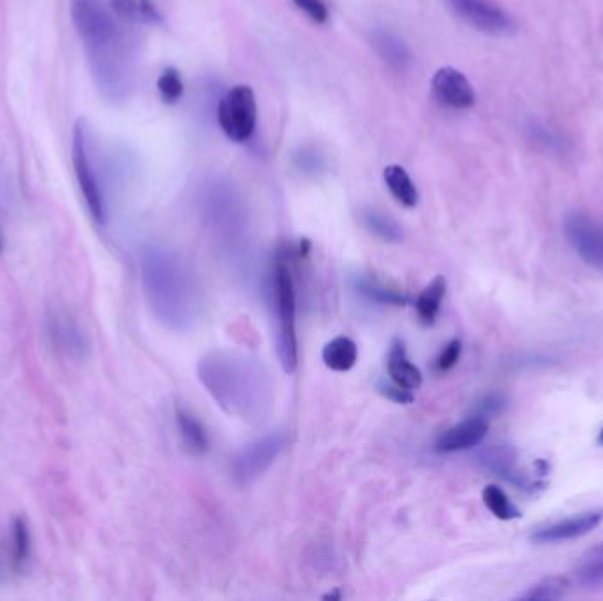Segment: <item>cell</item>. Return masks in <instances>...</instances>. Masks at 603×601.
Masks as SVG:
<instances>
[{
  "mask_svg": "<svg viewBox=\"0 0 603 601\" xmlns=\"http://www.w3.org/2000/svg\"><path fill=\"white\" fill-rule=\"evenodd\" d=\"M71 18L99 87L106 96H122L129 78L126 39L105 0H71Z\"/></svg>",
  "mask_w": 603,
  "mask_h": 601,
  "instance_id": "6da1fadb",
  "label": "cell"
},
{
  "mask_svg": "<svg viewBox=\"0 0 603 601\" xmlns=\"http://www.w3.org/2000/svg\"><path fill=\"white\" fill-rule=\"evenodd\" d=\"M145 297L157 320L172 330L191 327L198 311L193 277L175 254L149 247L142 256Z\"/></svg>",
  "mask_w": 603,
  "mask_h": 601,
  "instance_id": "7a4b0ae2",
  "label": "cell"
},
{
  "mask_svg": "<svg viewBox=\"0 0 603 601\" xmlns=\"http://www.w3.org/2000/svg\"><path fill=\"white\" fill-rule=\"evenodd\" d=\"M201 383L230 415L254 418L268 406L270 386L258 364L228 351L201 358Z\"/></svg>",
  "mask_w": 603,
  "mask_h": 601,
  "instance_id": "3957f363",
  "label": "cell"
},
{
  "mask_svg": "<svg viewBox=\"0 0 603 601\" xmlns=\"http://www.w3.org/2000/svg\"><path fill=\"white\" fill-rule=\"evenodd\" d=\"M288 260H290L288 251L284 247H279L274 258L272 277H270V297L276 309L277 355L284 371L291 374L297 369L298 364L297 330H295L297 300H295V284H293Z\"/></svg>",
  "mask_w": 603,
  "mask_h": 601,
  "instance_id": "277c9868",
  "label": "cell"
},
{
  "mask_svg": "<svg viewBox=\"0 0 603 601\" xmlns=\"http://www.w3.org/2000/svg\"><path fill=\"white\" fill-rule=\"evenodd\" d=\"M73 166H75L76 180L82 191L90 216L97 224L106 223V205L103 187L97 177L96 166L92 161L90 150L89 131L85 120L80 119L73 129Z\"/></svg>",
  "mask_w": 603,
  "mask_h": 601,
  "instance_id": "5b68a950",
  "label": "cell"
},
{
  "mask_svg": "<svg viewBox=\"0 0 603 601\" xmlns=\"http://www.w3.org/2000/svg\"><path fill=\"white\" fill-rule=\"evenodd\" d=\"M219 126L223 133L235 143H246L251 140L256 129V99L251 87L237 85L226 92L219 103L217 112Z\"/></svg>",
  "mask_w": 603,
  "mask_h": 601,
  "instance_id": "8992f818",
  "label": "cell"
},
{
  "mask_svg": "<svg viewBox=\"0 0 603 601\" xmlns=\"http://www.w3.org/2000/svg\"><path fill=\"white\" fill-rule=\"evenodd\" d=\"M284 446H286L284 432H272L247 445L231 464V473L235 482L239 485H251L256 482L276 462Z\"/></svg>",
  "mask_w": 603,
  "mask_h": 601,
  "instance_id": "52a82bcc",
  "label": "cell"
},
{
  "mask_svg": "<svg viewBox=\"0 0 603 601\" xmlns=\"http://www.w3.org/2000/svg\"><path fill=\"white\" fill-rule=\"evenodd\" d=\"M447 4L462 22L489 36L505 38L517 29L514 18L491 0H447Z\"/></svg>",
  "mask_w": 603,
  "mask_h": 601,
  "instance_id": "ba28073f",
  "label": "cell"
},
{
  "mask_svg": "<svg viewBox=\"0 0 603 601\" xmlns=\"http://www.w3.org/2000/svg\"><path fill=\"white\" fill-rule=\"evenodd\" d=\"M565 235L581 260L603 272V226L584 212H570L565 217Z\"/></svg>",
  "mask_w": 603,
  "mask_h": 601,
  "instance_id": "9c48e42d",
  "label": "cell"
},
{
  "mask_svg": "<svg viewBox=\"0 0 603 601\" xmlns=\"http://www.w3.org/2000/svg\"><path fill=\"white\" fill-rule=\"evenodd\" d=\"M46 337L52 348L69 360H83L89 355L87 335L67 312L53 311L46 316Z\"/></svg>",
  "mask_w": 603,
  "mask_h": 601,
  "instance_id": "30bf717a",
  "label": "cell"
},
{
  "mask_svg": "<svg viewBox=\"0 0 603 601\" xmlns=\"http://www.w3.org/2000/svg\"><path fill=\"white\" fill-rule=\"evenodd\" d=\"M432 94L438 103L452 110H468L477 103V94L468 78L455 67H441L432 76Z\"/></svg>",
  "mask_w": 603,
  "mask_h": 601,
  "instance_id": "8fae6325",
  "label": "cell"
},
{
  "mask_svg": "<svg viewBox=\"0 0 603 601\" xmlns=\"http://www.w3.org/2000/svg\"><path fill=\"white\" fill-rule=\"evenodd\" d=\"M602 520V508L588 510V512H582L579 515H572L568 519L552 522V524L542 527V529H536L535 533L529 536V540L538 543V545L575 540V538L589 535L593 529L602 524Z\"/></svg>",
  "mask_w": 603,
  "mask_h": 601,
  "instance_id": "7c38bea8",
  "label": "cell"
},
{
  "mask_svg": "<svg viewBox=\"0 0 603 601\" xmlns=\"http://www.w3.org/2000/svg\"><path fill=\"white\" fill-rule=\"evenodd\" d=\"M489 432V418L475 415L450 427L441 434L436 450L443 453L461 452L473 446H478L484 441Z\"/></svg>",
  "mask_w": 603,
  "mask_h": 601,
  "instance_id": "4fadbf2b",
  "label": "cell"
},
{
  "mask_svg": "<svg viewBox=\"0 0 603 601\" xmlns=\"http://www.w3.org/2000/svg\"><path fill=\"white\" fill-rule=\"evenodd\" d=\"M478 462L487 471L503 480L519 485L522 489L528 487V478L517 469V450L510 445H494L480 450L477 455Z\"/></svg>",
  "mask_w": 603,
  "mask_h": 601,
  "instance_id": "5bb4252c",
  "label": "cell"
},
{
  "mask_svg": "<svg viewBox=\"0 0 603 601\" xmlns=\"http://www.w3.org/2000/svg\"><path fill=\"white\" fill-rule=\"evenodd\" d=\"M387 365L388 376L397 385L404 386L408 390H417L422 385L424 376L417 365L411 364L408 353H406V346L401 339H394V342L390 344Z\"/></svg>",
  "mask_w": 603,
  "mask_h": 601,
  "instance_id": "9a60e30c",
  "label": "cell"
},
{
  "mask_svg": "<svg viewBox=\"0 0 603 601\" xmlns=\"http://www.w3.org/2000/svg\"><path fill=\"white\" fill-rule=\"evenodd\" d=\"M373 43L381 59L395 71H406L411 64L410 48L404 45L402 39L397 38L394 32L387 29L374 30Z\"/></svg>",
  "mask_w": 603,
  "mask_h": 601,
  "instance_id": "2e32d148",
  "label": "cell"
},
{
  "mask_svg": "<svg viewBox=\"0 0 603 601\" xmlns=\"http://www.w3.org/2000/svg\"><path fill=\"white\" fill-rule=\"evenodd\" d=\"M321 358L332 371H351L358 360L357 344L350 337H335L323 348Z\"/></svg>",
  "mask_w": 603,
  "mask_h": 601,
  "instance_id": "e0dca14e",
  "label": "cell"
},
{
  "mask_svg": "<svg viewBox=\"0 0 603 601\" xmlns=\"http://www.w3.org/2000/svg\"><path fill=\"white\" fill-rule=\"evenodd\" d=\"M383 179L387 182L388 191L392 193L395 200L401 203L402 207H417L418 189L413 180H411L408 171L404 170L399 164H390L383 171Z\"/></svg>",
  "mask_w": 603,
  "mask_h": 601,
  "instance_id": "ac0fdd59",
  "label": "cell"
},
{
  "mask_svg": "<svg viewBox=\"0 0 603 601\" xmlns=\"http://www.w3.org/2000/svg\"><path fill=\"white\" fill-rule=\"evenodd\" d=\"M445 293H447V279L443 275L434 277L431 284L420 293L415 307H417L418 318L424 325H432L438 318Z\"/></svg>",
  "mask_w": 603,
  "mask_h": 601,
  "instance_id": "d6986e66",
  "label": "cell"
},
{
  "mask_svg": "<svg viewBox=\"0 0 603 601\" xmlns=\"http://www.w3.org/2000/svg\"><path fill=\"white\" fill-rule=\"evenodd\" d=\"M360 219L364 223L365 228L371 231L373 235L381 238L383 242L388 244H399L402 240V228L395 223L392 217L383 214L376 208H364L360 212Z\"/></svg>",
  "mask_w": 603,
  "mask_h": 601,
  "instance_id": "ffe728a7",
  "label": "cell"
},
{
  "mask_svg": "<svg viewBox=\"0 0 603 601\" xmlns=\"http://www.w3.org/2000/svg\"><path fill=\"white\" fill-rule=\"evenodd\" d=\"M112 9L115 15L124 18L127 22L145 23V25L161 22V15L157 13L152 0H112Z\"/></svg>",
  "mask_w": 603,
  "mask_h": 601,
  "instance_id": "44dd1931",
  "label": "cell"
},
{
  "mask_svg": "<svg viewBox=\"0 0 603 601\" xmlns=\"http://www.w3.org/2000/svg\"><path fill=\"white\" fill-rule=\"evenodd\" d=\"M177 423H179L180 436H182L187 452L193 453V455H203L207 452V448H209L207 432L191 413L179 409L177 411Z\"/></svg>",
  "mask_w": 603,
  "mask_h": 601,
  "instance_id": "7402d4cb",
  "label": "cell"
},
{
  "mask_svg": "<svg viewBox=\"0 0 603 601\" xmlns=\"http://www.w3.org/2000/svg\"><path fill=\"white\" fill-rule=\"evenodd\" d=\"M575 579L582 586H602L603 584V543L589 549L575 568Z\"/></svg>",
  "mask_w": 603,
  "mask_h": 601,
  "instance_id": "603a6c76",
  "label": "cell"
},
{
  "mask_svg": "<svg viewBox=\"0 0 603 601\" xmlns=\"http://www.w3.org/2000/svg\"><path fill=\"white\" fill-rule=\"evenodd\" d=\"M357 290L364 297L378 302V304L404 305L408 304V297L402 291L395 290L392 286H387L383 282L376 281L373 277H358Z\"/></svg>",
  "mask_w": 603,
  "mask_h": 601,
  "instance_id": "cb8c5ba5",
  "label": "cell"
},
{
  "mask_svg": "<svg viewBox=\"0 0 603 601\" xmlns=\"http://www.w3.org/2000/svg\"><path fill=\"white\" fill-rule=\"evenodd\" d=\"M9 561L15 570H22L30 557V533L27 522L16 517L11 522V538H9Z\"/></svg>",
  "mask_w": 603,
  "mask_h": 601,
  "instance_id": "d4e9b609",
  "label": "cell"
},
{
  "mask_svg": "<svg viewBox=\"0 0 603 601\" xmlns=\"http://www.w3.org/2000/svg\"><path fill=\"white\" fill-rule=\"evenodd\" d=\"M570 587V579L563 575H552L547 579L540 580L538 584L529 587L528 593L519 596V600L528 601H551L559 600L565 596L566 591Z\"/></svg>",
  "mask_w": 603,
  "mask_h": 601,
  "instance_id": "484cf974",
  "label": "cell"
},
{
  "mask_svg": "<svg viewBox=\"0 0 603 601\" xmlns=\"http://www.w3.org/2000/svg\"><path fill=\"white\" fill-rule=\"evenodd\" d=\"M482 499H484L485 506L499 520H515L521 517V510L510 501V498L499 489L498 485H487L482 492Z\"/></svg>",
  "mask_w": 603,
  "mask_h": 601,
  "instance_id": "4316f807",
  "label": "cell"
},
{
  "mask_svg": "<svg viewBox=\"0 0 603 601\" xmlns=\"http://www.w3.org/2000/svg\"><path fill=\"white\" fill-rule=\"evenodd\" d=\"M157 90L163 97L164 103H177L184 94V83L180 80L179 71L173 67L164 69L163 75L157 80Z\"/></svg>",
  "mask_w": 603,
  "mask_h": 601,
  "instance_id": "83f0119b",
  "label": "cell"
},
{
  "mask_svg": "<svg viewBox=\"0 0 603 601\" xmlns=\"http://www.w3.org/2000/svg\"><path fill=\"white\" fill-rule=\"evenodd\" d=\"M462 344L459 339L448 342L445 349L441 351L440 357L436 360V371L448 372L450 369H454L459 358H461Z\"/></svg>",
  "mask_w": 603,
  "mask_h": 601,
  "instance_id": "f1b7e54d",
  "label": "cell"
},
{
  "mask_svg": "<svg viewBox=\"0 0 603 601\" xmlns=\"http://www.w3.org/2000/svg\"><path fill=\"white\" fill-rule=\"evenodd\" d=\"M300 11H304L314 23L323 25L328 22V8L323 0H293Z\"/></svg>",
  "mask_w": 603,
  "mask_h": 601,
  "instance_id": "f546056e",
  "label": "cell"
},
{
  "mask_svg": "<svg viewBox=\"0 0 603 601\" xmlns=\"http://www.w3.org/2000/svg\"><path fill=\"white\" fill-rule=\"evenodd\" d=\"M378 392L383 397H387L388 401L397 402V404H411L415 401V395L411 394V390L397 385L394 381L392 383H387V381L378 383Z\"/></svg>",
  "mask_w": 603,
  "mask_h": 601,
  "instance_id": "4dcf8cb0",
  "label": "cell"
},
{
  "mask_svg": "<svg viewBox=\"0 0 603 601\" xmlns=\"http://www.w3.org/2000/svg\"><path fill=\"white\" fill-rule=\"evenodd\" d=\"M507 408V397L503 394H491L478 402L477 415L491 418Z\"/></svg>",
  "mask_w": 603,
  "mask_h": 601,
  "instance_id": "1f68e13d",
  "label": "cell"
},
{
  "mask_svg": "<svg viewBox=\"0 0 603 601\" xmlns=\"http://www.w3.org/2000/svg\"><path fill=\"white\" fill-rule=\"evenodd\" d=\"M6 570H8V561H6V554H4V550L0 549V580L4 579Z\"/></svg>",
  "mask_w": 603,
  "mask_h": 601,
  "instance_id": "d6a6232c",
  "label": "cell"
},
{
  "mask_svg": "<svg viewBox=\"0 0 603 601\" xmlns=\"http://www.w3.org/2000/svg\"><path fill=\"white\" fill-rule=\"evenodd\" d=\"M598 445L603 446V429L600 431V434H598Z\"/></svg>",
  "mask_w": 603,
  "mask_h": 601,
  "instance_id": "836d02e7",
  "label": "cell"
}]
</instances>
